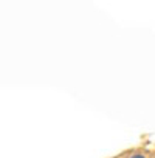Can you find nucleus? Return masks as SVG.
I'll use <instances>...</instances> for the list:
<instances>
[{
    "label": "nucleus",
    "instance_id": "f257e3e1",
    "mask_svg": "<svg viewBox=\"0 0 155 158\" xmlns=\"http://www.w3.org/2000/svg\"><path fill=\"white\" fill-rule=\"evenodd\" d=\"M132 158H144V156H143V155H133Z\"/></svg>",
    "mask_w": 155,
    "mask_h": 158
}]
</instances>
